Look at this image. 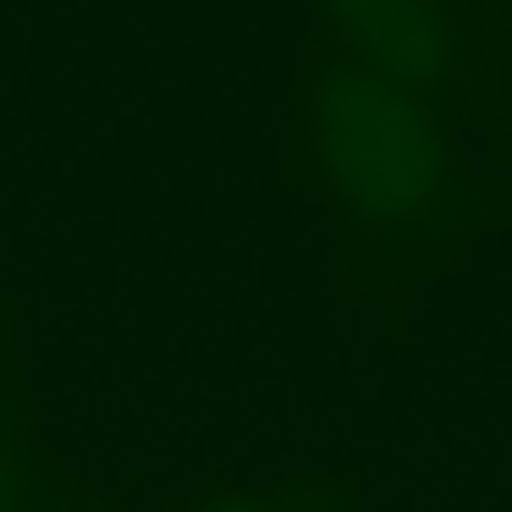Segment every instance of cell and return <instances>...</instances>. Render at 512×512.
<instances>
[{
    "label": "cell",
    "instance_id": "3957f363",
    "mask_svg": "<svg viewBox=\"0 0 512 512\" xmlns=\"http://www.w3.org/2000/svg\"><path fill=\"white\" fill-rule=\"evenodd\" d=\"M0 512H61L50 485L39 479L34 457L23 446V424H17V402L0 386Z\"/></svg>",
    "mask_w": 512,
    "mask_h": 512
},
{
    "label": "cell",
    "instance_id": "6da1fadb",
    "mask_svg": "<svg viewBox=\"0 0 512 512\" xmlns=\"http://www.w3.org/2000/svg\"><path fill=\"white\" fill-rule=\"evenodd\" d=\"M309 149L342 215L386 254L452 243L490 215L457 166L441 105L342 50L320 56L309 78Z\"/></svg>",
    "mask_w": 512,
    "mask_h": 512
},
{
    "label": "cell",
    "instance_id": "277c9868",
    "mask_svg": "<svg viewBox=\"0 0 512 512\" xmlns=\"http://www.w3.org/2000/svg\"><path fill=\"white\" fill-rule=\"evenodd\" d=\"M182 512H347L342 485H292V490H226Z\"/></svg>",
    "mask_w": 512,
    "mask_h": 512
},
{
    "label": "cell",
    "instance_id": "7a4b0ae2",
    "mask_svg": "<svg viewBox=\"0 0 512 512\" xmlns=\"http://www.w3.org/2000/svg\"><path fill=\"white\" fill-rule=\"evenodd\" d=\"M320 6L347 61L446 111V100L468 72L463 23H457L452 0H320Z\"/></svg>",
    "mask_w": 512,
    "mask_h": 512
}]
</instances>
